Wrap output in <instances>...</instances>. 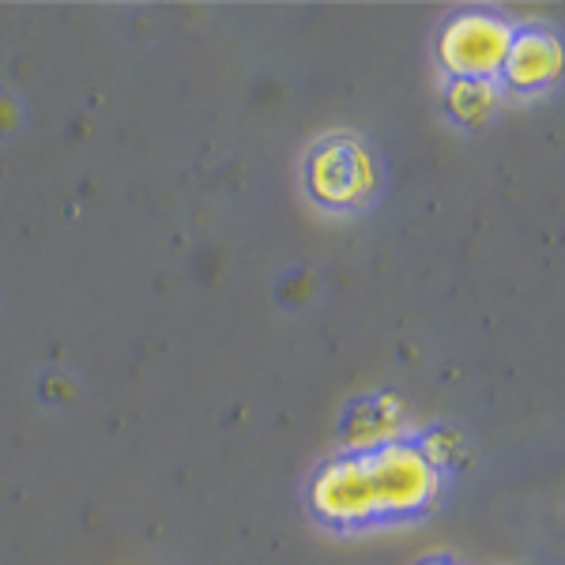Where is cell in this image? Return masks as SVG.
Segmentation results:
<instances>
[{"mask_svg": "<svg viewBox=\"0 0 565 565\" xmlns=\"http://www.w3.org/2000/svg\"><path fill=\"white\" fill-rule=\"evenodd\" d=\"M373 498H377L381 513H415L437 490V468L426 463V457L412 445H381V449L366 452Z\"/></svg>", "mask_w": 565, "mask_h": 565, "instance_id": "cell-1", "label": "cell"}, {"mask_svg": "<svg viewBox=\"0 0 565 565\" xmlns=\"http://www.w3.org/2000/svg\"><path fill=\"white\" fill-rule=\"evenodd\" d=\"M509 45H513V31L494 15H460L457 23L445 31L441 53L445 65L452 72H460V79H487L494 72L505 68Z\"/></svg>", "mask_w": 565, "mask_h": 565, "instance_id": "cell-2", "label": "cell"}, {"mask_svg": "<svg viewBox=\"0 0 565 565\" xmlns=\"http://www.w3.org/2000/svg\"><path fill=\"white\" fill-rule=\"evenodd\" d=\"M313 501L328 521H335V524H359V521L377 516V498H373L366 452L328 463L321 471V479L313 482Z\"/></svg>", "mask_w": 565, "mask_h": 565, "instance_id": "cell-3", "label": "cell"}, {"mask_svg": "<svg viewBox=\"0 0 565 565\" xmlns=\"http://www.w3.org/2000/svg\"><path fill=\"white\" fill-rule=\"evenodd\" d=\"M309 181H313L317 196L348 204V200H359L370 189L373 170L359 148H340L335 143V148L317 151L313 167H309Z\"/></svg>", "mask_w": 565, "mask_h": 565, "instance_id": "cell-4", "label": "cell"}, {"mask_svg": "<svg viewBox=\"0 0 565 565\" xmlns=\"http://www.w3.org/2000/svg\"><path fill=\"white\" fill-rule=\"evenodd\" d=\"M562 65V50L551 34L543 31H527L509 45V57H505V76L513 79L516 87H540L546 79L558 76Z\"/></svg>", "mask_w": 565, "mask_h": 565, "instance_id": "cell-5", "label": "cell"}, {"mask_svg": "<svg viewBox=\"0 0 565 565\" xmlns=\"http://www.w3.org/2000/svg\"><path fill=\"white\" fill-rule=\"evenodd\" d=\"M449 103L463 121H479V117H487L490 109H494V87H490L487 79H460V84L452 87Z\"/></svg>", "mask_w": 565, "mask_h": 565, "instance_id": "cell-6", "label": "cell"}]
</instances>
